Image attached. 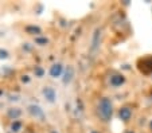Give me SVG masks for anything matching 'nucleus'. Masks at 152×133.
<instances>
[{
    "label": "nucleus",
    "instance_id": "nucleus-4",
    "mask_svg": "<svg viewBox=\"0 0 152 133\" xmlns=\"http://www.w3.org/2000/svg\"><path fill=\"white\" fill-rule=\"evenodd\" d=\"M74 74H75L74 67L70 66V65H69V66H67L66 69H65V71H63V77H62L63 84H65V85L70 84V82L73 81V78H74Z\"/></svg>",
    "mask_w": 152,
    "mask_h": 133
},
{
    "label": "nucleus",
    "instance_id": "nucleus-5",
    "mask_svg": "<svg viewBox=\"0 0 152 133\" xmlns=\"http://www.w3.org/2000/svg\"><path fill=\"white\" fill-rule=\"evenodd\" d=\"M63 73V66L61 63H54L51 67H50L49 70V74L50 77H53V78H57V77H61Z\"/></svg>",
    "mask_w": 152,
    "mask_h": 133
},
{
    "label": "nucleus",
    "instance_id": "nucleus-19",
    "mask_svg": "<svg viewBox=\"0 0 152 133\" xmlns=\"http://www.w3.org/2000/svg\"><path fill=\"white\" fill-rule=\"evenodd\" d=\"M149 126H151V129H152V121H151V122H149Z\"/></svg>",
    "mask_w": 152,
    "mask_h": 133
},
{
    "label": "nucleus",
    "instance_id": "nucleus-7",
    "mask_svg": "<svg viewBox=\"0 0 152 133\" xmlns=\"http://www.w3.org/2000/svg\"><path fill=\"white\" fill-rule=\"evenodd\" d=\"M7 116L11 120L16 121V120L22 116V110H20L19 108H10V109H7Z\"/></svg>",
    "mask_w": 152,
    "mask_h": 133
},
{
    "label": "nucleus",
    "instance_id": "nucleus-20",
    "mask_svg": "<svg viewBox=\"0 0 152 133\" xmlns=\"http://www.w3.org/2000/svg\"><path fill=\"white\" fill-rule=\"evenodd\" d=\"M128 133H132V132H128Z\"/></svg>",
    "mask_w": 152,
    "mask_h": 133
},
{
    "label": "nucleus",
    "instance_id": "nucleus-9",
    "mask_svg": "<svg viewBox=\"0 0 152 133\" xmlns=\"http://www.w3.org/2000/svg\"><path fill=\"white\" fill-rule=\"evenodd\" d=\"M101 41V28H97L93 34V39H92V50H97L98 44Z\"/></svg>",
    "mask_w": 152,
    "mask_h": 133
},
{
    "label": "nucleus",
    "instance_id": "nucleus-17",
    "mask_svg": "<svg viewBox=\"0 0 152 133\" xmlns=\"http://www.w3.org/2000/svg\"><path fill=\"white\" fill-rule=\"evenodd\" d=\"M90 133H100V132H97V130H92Z\"/></svg>",
    "mask_w": 152,
    "mask_h": 133
},
{
    "label": "nucleus",
    "instance_id": "nucleus-14",
    "mask_svg": "<svg viewBox=\"0 0 152 133\" xmlns=\"http://www.w3.org/2000/svg\"><path fill=\"white\" fill-rule=\"evenodd\" d=\"M20 129H22V122H20V121H14L11 124V130H12V132L16 133V132H19Z\"/></svg>",
    "mask_w": 152,
    "mask_h": 133
},
{
    "label": "nucleus",
    "instance_id": "nucleus-16",
    "mask_svg": "<svg viewBox=\"0 0 152 133\" xmlns=\"http://www.w3.org/2000/svg\"><path fill=\"white\" fill-rule=\"evenodd\" d=\"M20 81L23 82V84H28V82H30V77H28V75H22Z\"/></svg>",
    "mask_w": 152,
    "mask_h": 133
},
{
    "label": "nucleus",
    "instance_id": "nucleus-13",
    "mask_svg": "<svg viewBox=\"0 0 152 133\" xmlns=\"http://www.w3.org/2000/svg\"><path fill=\"white\" fill-rule=\"evenodd\" d=\"M26 31L28 32V34H32V35L40 34V28H39V27H37V26H28V27H26Z\"/></svg>",
    "mask_w": 152,
    "mask_h": 133
},
{
    "label": "nucleus",
    "instance_id": "nucleus-12",
    "mask_svg": "<svg viewBox=\"0 0 152 133\" xmlns=\"http://www.w3.org/2000/svg\"><path fill=\"white\" fill-rule=\"evenodd\" d=\"M35 43L39 44V46H45V44L49 43V39L45 36H37L35 38Z\"/></svg>",
    "mask_w": 152,
    "mask_h": 133
},
{
    "label": "nucleus",
    "instance_id": "nucleus-18",
    "mask_svg": "<svg viewBox=\"0 0 152 133\" xmlns=\"http://www.w3.org/2000/svg\"><path fill=\"white\" fill-rule=\"evenodd\" d=\"M50 133H59V132H57V130H51Z\"/></svg>",
    "mask_w": 152,
    "mask_h": 133
},
{
    "label": "nucleus",
    "instance_id": "nucleus-3",
    "mask_svg": "<svg viewBox=\"0 0 152 133\" xmlns=\"http://www.w3.org/2000/svg\"><path fill=\"white\" fill-rule=\"evenodd\" d=\"M42 94H43V97H45V100L49 101V102H51V104L57 101V92H55L54 87L45 86L43 87V90H42Z\"/></svg>",
    "mask_w": 152,
    "mask_h": 133
},
{
    "label": "nucleus",
    "instance_id": "nucleus-15",
    "mask_svg": "<svg viewBox=\"0 0 152 133\" xmlns=\"http://www.w3.org/2000/svg\"><path fill=\"white\" fill-rule=\"evenodd\" d=\"M8 51L6 49H0V59H7L8 58Z\"/></svg>",
    "mask_w": 152,
    "mask_h": 133
},
{
    "label": "nucleus",
    "instance_id": "nucleus-8",
    "mask_svg": "<svg viewBox=\"0 0 152 133\" xmlns=\"http://www.w3.org/2000/svg\"><path fill=\"white\" fill-rule=\"evenodd\" d=\"M118 116H120V118L123 121H129L131 117H132V110L129 109V108H121L118 110Z\"/></svg>",
    "mask_w": 152,
    "mask_h": 133
},
{
    "label": "nucleus",
    "instance_id": "nucleus-2",
    "mask_svg": "<svg viewBox=\"0 0 152 133\" xmlns=\"http://www.w3.org/2000/svg\"><path fill=\"white\" fill-rule=\"evenodd\" d=\"M27 110H28L30 116L34 117V118H39V120H43L45 118V112H43V109L39 106V105H28V108H27Z\"/></svg>",
    "mask_w": 152,
    "mask_h": 133
},
{
    "label": "nucleus",
    "instance_id": "nucleus-1",
    "mask_svg": "<svg viewBox=\"0 0 152 133\" xmlns=\"http://www.w3.org/2000/svg\"><path fill=\"white\" fill-rule=\"evenodd\" d=\"M112 113H113V104L109 98H104L100 100L98 102V116L104 120V121H109L110 117H112Z\"/></svg>",
    "mask_w": 152,
    "mask_h": 133
},
{
    "label": "nucleus",
    "instance_id": "nucleus-6",
    "mask_svg": "<svg viewBox=\"0 0 152 133\" xmlns=\"http://www.w3.org/2000/svg\"><path fill=\"white\" fill-rule=\"evenodd\" d=\"M140 66H143V67H139L143 73H151L152 71V57L145 58V59H141Z\"/></svg>",
    "mask_w": 152,
    "mask_h": 133
},
{
    "label": "nucleus",
    "instance_id": "nucleus-11",
    "mask_svg": "<svg viewBox=\"0 0 152 133\" xmlns=\"http://www.w3.org/2000/svg\"><path fill=\"white\" fill-rule=\"evenodd\" d=\"M34 74H35V77H38V78H42L43 75H45V69H43L42 66H35Z\"/></svg>",
    "mask_w": 152,
    "mask_h": 133
},
{
    "label": "nucleus",
    "instance_id": "nucleus-10",
    "mask_svg": "<svg viewBox=\"0 0 152 133\" xmlns=\"http://www.w3.org/2000/svg\"><path fill=\"white\" fill-rule=\"evenodd\" d=\"M124 82H125V78L120 74H116V75H112V77H110V85H112V86H116V87L121 86Z\"/></svg>",
    "mask_w": 152,
    "mask_h": 133
}]
</instances>
